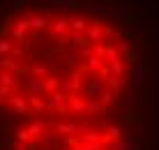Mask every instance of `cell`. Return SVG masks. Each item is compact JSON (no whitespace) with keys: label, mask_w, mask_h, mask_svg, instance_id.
I'll return each instance as SVG.
<instances>
[{"label":"cell","mask_w":159,"mask_h":150,"mask_svg":"<svg viewBox=\"0 0 159 150\" xmlns=\"http://www.w3.org/2000/svg\"><path fill=\"white\" fill-rule=\"evenodd\" d=\"M127 32L81 9L30 5L0 26V106L19 115L90 118L122 95Z\"/></svg>","instance_id":"1"}]
</instances>
